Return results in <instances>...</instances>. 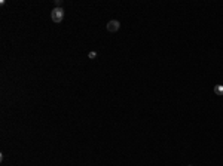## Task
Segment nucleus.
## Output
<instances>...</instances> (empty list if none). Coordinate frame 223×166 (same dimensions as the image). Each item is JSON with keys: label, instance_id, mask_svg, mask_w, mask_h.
I'll list each match as a JSON object with an SVG mask.
<instances>
[{"label": "nucleus", "instance_id": "nucleus-1", "mask_svg": "<svg viewBox=\"0 0 223 166\" xmlns=\"http://www.w3.org/2000/svg\"><path fill=\"white\" fill-rule=\"evenodd\" d=\"M51 19H52L55 24L61 22V21L64 19V9H63V7H54L52 12H51Z\"/></svg>", "mask_w": 223, "mask_h": 166}, {"label": "nucleus", "instance_id": "nucleus-2", "mask_svg": "<svg viewBox=\"0 0 223 166\" xmlns=\"http://www.w3.org/2000/svg\"><path fill=\"white\" fill-rule=\"evenodd\" d=\"M106 28H107V31H110V33H116V31L121 28V22L116 21V19H112V21H109V22L106 24Z\"/></svg>", "mask_w": 223, "mask_h": 166}, {"label": "nucleus", "instance_id": "nucleus-3", "mask_svg": "<svg viewBox=\"0 0 223 166\" xmlns=\"http://www.w3.org/2000/svg\"><path fill=\"white\" fill-rule=\"evenodd\" d=\"M214 93H216V95L223 96V84H217V86H214Z\"/></svg>", "mask_w": 223, "mask_h": 166}, {"label": "nucleus", "instance_id": "nucleus-4", "mask_svg": "<svg viewBox=\"0 0 223 166\" xmlns=\"http://www.w3.org/2000/svg\"><path fill=\"white\" fill-rule=\"evenodd\" d=\"M88 56H89V59H94V58H97V52L95 50H91L88 53Z\"/></svg>", "mask_w": 223, "mask_h": 166}]
</instances>
